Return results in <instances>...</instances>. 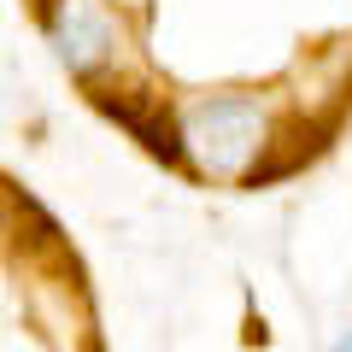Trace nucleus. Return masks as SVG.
I'll use <instances>...</instances> for the list:
<instances>
[{
    "label": "nucleus",
    "instance_id": "1",
    "mask_svg": "<svg viewBox=\"0 0 352 352\" xmlns=\"http://www.w3.org/2000/svg\"><path fill=\"white\" fill-rule=\"evenodd\" d=\"M182 153L212 176H241L264 147V106L252 94H212L182 118Z\"/></svg>",
    "mask_w": 352,
    "mask_h": 352
},
{
    "label": "nucleus",
    "instance_id": "2",
    "mask_svg": "<svg viewBox=\"0 0 352 352\" xmlns=\"http://www.w3.org/2000/svg\"><path fill=\"white\" fill-rule=\"evenodd\" d=\"M47 36H53V47H59V59L71 65V71H100L106 59H112V47H118V30H112V18L94 6V0H59L53 6V18H47Z\"/></svg>",
    "mask_w": 352,
    "mask_h": 352
},
{
    "label": "nucleus",
    "instance_id": "3",
    "mask_svg": "<svg viewBox=\"0 0 352 352\" xmlns=\"http://www.w3.org/2000/svg\"><path fill=\"white\" fill-rule=\"evenodd\" d=\"M335 352H352V335H340V340H335Z\"/></svg>",
    "mask_w": 352,
    "mask_h": 352
}]
</instances>
